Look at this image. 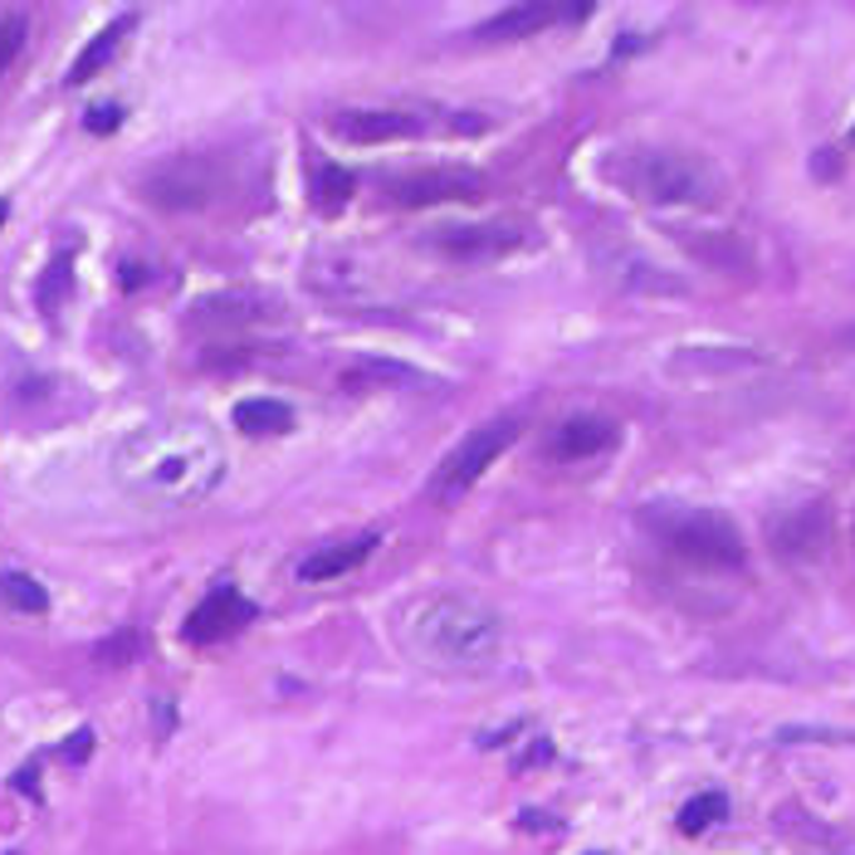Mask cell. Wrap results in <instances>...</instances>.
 I'll return each mask as SVG.
<instances>
[{"label":"cell","instance_id":"6da1fadb","mask_svg":"<svg viewBox=\"0 0 855 855\" xmlns=\"http://www.w3.org/2000/svg\"><path fill=\"white\" fill-rule=\"evenodd\" d=\"M122 469L128 479L157 499L186 504L201 499L220 485V469H226V455L220 445L196 426H171V430H152V436H138L122 455Z\"/></svg>","mask_w":855,"mask_h":855},{"label":"cell","instance_id":"7a4b0ae2","mask_svg":"<svg viewBox=\"0 0 855 855\" xmlns=\"http://www.w3.org/2000/svg\"><path fill=\"white\" fill-rule=\"evenodd\" d=\"M406 636L436 665H485L499 655L504 626H499V612L479 597H469V591H436V597L411 606Z\"/></svg>","mask_w":855,"mask_h":855},{"label":"cell","instance_id":"3957f363","mask_svg":"<svg viewBox=\"0 0 855 855\" xmlns=\"http://www.w3.org/2000/svg\"><path fill=\"white\" fill-rule=\"evenodd\" d=\"M646 528L675 557L699 567H743V557H748L738 524L714 509H670V504H660V509L646 514Z\"/></svg>","mask_w":855,"mask_h":855},{"label":"cell","instance_id":"277c9868","mask_svg":"<svg viewBox=\"0 0 855 855\" xmlns=\"http://www.w3.org/2000/svg\"><path fill=\"white\" fill-rule=\"evenodd\" d=\"M485 118L440 113V108H342L328 118V132L352 147L401 142V138H430V132H479Z\"/></svg>","mask_w":855,"mask_h":855},{"label":"cell","instance_id":"5b68a950","mask_svg":"<svg viewBox=\"0 0 855 855\" xmlns=\"http://www.w3.org/2000/svg\"><path fill=\"white\" fill-rule=\"evenodd\" d=\"M622 177L640 201H655V206H714L718 191H724L718 171L685 152H646Z\"/></svg>","mask_w":855,"mask_h":855},{"label":"cell","instance_id":"8992f818","mask_svg":"<svg viewBox=\"0 0 855 855\" xmlns=\"http://www.w3.org/2000/svg\"><path fill=\"white\" fill-rule=\"evenodd\" d=\"M514 440H518V420H485V426H475L450 455H445L436 485H430L436 489V499L455 504L460 494H469L479 479H485V469L494 460H504V450H509Z\"/></svg>","mask_w":855,"mask_h":855},{"label":"cell","instance_id":"52a82bcc","mask_svg":"<svg viewBox=\"0 0 855 855\" xmlns=\"http://www.w3.org/2000/svg\"><path fill=\"white\" fill-rule=\"evenodd\" d=\"M226 191V167L210 157H177L142 181V196L162 210H201Z\"/></svg>","mask_w":855,"mask_h":855},{"label":"cell","instance_id":"ba28073f","mask_svg":"<svg viewBox=\"0 0 855 855\" xmlns=\"http://www.w3.org/2000/svg\"><path fill=\"white\" fill-rule=\"evenodd\" d=\"M479 196H485V177L469 167H420L387 181L391 206H445V201H479Z\"/></svg>","mask_w":855,"mask_h":855},{"label":"cell","instance_id":"9c48e42d","mask_svg":"<svg viewBox=\"0 0 855 855\" xmlns=\"http://www.w3.org/2000/svg\"><path fill=\"white\" fill-rule=\"evenodd\" d=\"M430 245L455 259V265H485V259H504L518 245H528V226L518 220H494V226H445L440 235H430Z\"/></svg>","mask_w":855,"mask_h":855},{"label":"cell","instance_id":"30bf717a","mask_svg":"<svg viewBox=\"0 0 855 855\" xmlns=\"http://www.w3.org/2000/svg\"><path fill=\"white\" fill-rule=\"evenodd\" d=\"M250 622H255V606L235 587H216L191 616H186V640H191V646H216V640L240 636Z\"/></svg>","mask_w":855,"mask_h":855},{"label":"cell","instance_id":"8fae6325","mask_svg":"<svg viewBox=\"0 0 855 855\" xmlns=\"http://www.w3.org/2000/svg\"><path fill=\"white\" fill-rule=\"evenodd\" d=\"M616 440H622L616 420H606V416H567L563 426L553 430L548 455H553V460H563V465H577V460H597V455H606Z\"/></svg>","mask_w":855,"mask_h":855},{"label":"cell","instance_id":"7c38bea8","mask_svg":"<svg viewBox=\"0 0 855 855\" xmlns=\"http://www.w3.org/2000/svg\"><path fill=\"white\" fill-rule=\"evenodd\" d=\"M591 10L587 6H514L504 16H494L479 24V40H528V34L548 30V24H573V20H587Z\"/></svg>","mask_w":855,"mask_h":855},{"label":"cell","instance_id":"4fadbf2b","mask_svg":"<svg viewBox=\"0 0 855 855\" xmlns=\"http://www.w3.org/2000/svg\"><path fill=\"white\" fill-rule=\"evenodd\" d=\"M377 543H381L377 533H357V538H347V543H328V548L308 553L299 563V581H338L347 573H357V567L377 553Z\"/></svg>","mask_w":855,"mask_h":855},{"label":"cell","instance_id":"5bb4252c","mask_svg":"<svg viewBox=\"0 0 855 855\" xmlns=\"http://www.w3.org/2000/svg\"><path fill=\"white\" fill-rule=\"evenodd\" d=\"M132 30V16H118L108 30H98L89 44H83V54L73 59V69H69V83H89L93 73H103V64L118 54V44H122V34Z\"/></svg>","mask_w":855,"mask_h":855},{"label":"cell","instance_id":"9a60e30c","mask_svg":"<svg viewBox=\"0 0 855 855\" xmlns=\"http://www.w3.org/2000/svg\"><path fill=\"white\" fill-rule=\"evenodd\" d=\"M235 426L245 436H284L294 426V411L284 401H275V396H250V401L235 406Z\"/></svg>","mask_w":855,"mask_h":855},{"label":"cell","instance_id":"2e32d148","mask_svg":"<svg viewBox=\"0 0 855 855\" xmlns=\"http://www.w3.org/2000/svg\"><path fill=\"white\" fill-rule=\"evenodd\" d=\"M0 602H6L10 612H24V616H44L49 612V591L24 573H0Z\"/></svg>","mask_w":855,"mask_h":855},{"label":"cell","instance_id":"e0dca14e","mask_svg":"<svg viewBox=\"0 0 855 855\" xmlns=\"http://www.w3.org/2000/svg\"><path fill=\"white\" fill-rule=\"evenodd\" d=\"M728 816V797L724 792H704V797H694V802H685V807H679V832L685 836H704L709 832L714 822H724Z\"/></svg>","mask_w":855,"mask_h":855},{"label":"cell","instance_id":"ac0fdd59","mask_svg":"<svg viewBox=\"0 0 855 855\" xmlns=\"http://www.w3.org/2000/svg\"><path fill=\"white\" fill-rule=\"evenodd\" d=\"M314 191H318V206L324 210H338V206H347V196H352V177H347L342 167H318Z\"/></svg>","mask_w":855,"mask_h":855},{"label":"cell","instance_id":"d6986e66","mask_svg":"<svg viewBox=\"0 0 855 855\" xmlns=\"http://www.w3.org/2000/svg\"><path fill=\"white\" fill-rule=\"evenodd\" d=\"M24 34H30V20L24 16H0V73L16 64V54L24 49Z\"/></svg>","mask_w":855,"mask_h":855},{"label":"cell","instance_id":"ffe728a7","mask_svg":"<svg viewBox=\"0 0 855 855\" xmlns=\"http://www.w3.org/2000/svg\"><path fill=\"white\" fill-rule=\"evenodd\" d=\"M743 362H753V357L748 352H679L675 357L679 371H689V367H743Z\"/></svg>","mask_w":855,"mask_h":855},{"label":"cell","instance_id":"44dd1931","mask_svg":"<svg viewBox=\"0 0 855 855\" xmlns=\"http://www.w3.org/2000/svg\"><path fill=\"white\" fill-rule=\"evenodd\" d=\"M118 122H122V108L103 103V108H93V113H89V132H113Z\"/></svg>","mask_w":855,"mask_h":855},{"label":"cell","instance_id":"7402d4cb","mask_svg":"<svg viewBox=\"0 0 855 855\" xmlns=\"http://www.w3.org/2000/svg\"><path fill=\"white\" fill-rule=\"evenodd\" d=\"M89 748H93V734H89V728H79V734H73V743H69V763H79Z\"/></svg>","mask_w":855,"mask_h":855},{"label":"cell","instance_id":"603a6c76","mask_svg":"<svg viewBox=\"0 0 855 855\" xmlns=\"http://www.w3.org/2000/svg\"><path fill=\"white\" fill-rule=\"evenodd\" d=\"M54 284H64L69 289V259H54ZM54 304V289H44V308Z\"/></svg>","mask_w":855,"mask_h":855},{"label":"cell","instance_id":"cb8c5ba5","mask_svg":"<svg viewBox=\"0 0 855 855\" xmlns=\"http://www.w3.org/2000/svg\"><path fill=\"white\" fill-rule=\"evenodd\" d=\"M6 220H10V201H0V230H6Z\"/></svg>","mask_w":855,"mask_h":855},{"label":"cell","instance_id":"d4e9b609","mask_svg":"<svg viewBox=\"0 0 855 855\" xmlns=\"http://www.w3.org/2000/svg\"><path fill=\"white\" fill-rule=\"evenodd\" d=\"M841 342H846V347H855V328H846V332H841Z\"/></svg>","mask_w":855,"mask_h":855},{"label":"cell","instance_id":"484cf974","mask_svg":"<svg viewBox=\"0 0 855 855\" xmlns=\"http://www.w3.org/2000/svg\"><path fill=\"white\" fill-rule=\"evenodd\" d=\"M851 138H855V132H851Z\"/></svg>","mask_w":855,"mask_h":855}]
</instances>
